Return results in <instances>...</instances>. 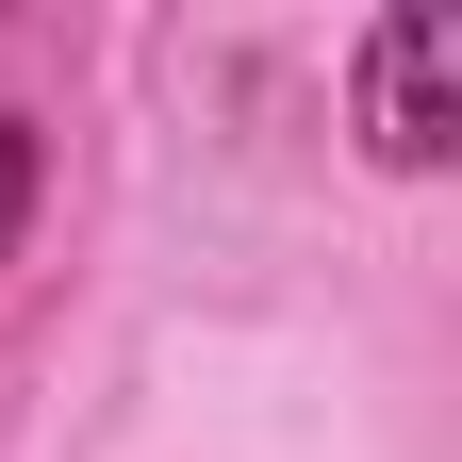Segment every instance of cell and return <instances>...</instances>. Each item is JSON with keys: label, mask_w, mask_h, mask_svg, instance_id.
I'll return each instance as SVG.
<instances>
[{"label": "cell", "mask_w": 462, "mask_h": 462, "mask_svg": "<svg viewBox=\"0 0 462 462\" xmlns=\"http://www.w3.org/2000/svg\"><path fill=\"white\" fill-rule=\"evenodd\" d=\"M17 215H33V133L0 116V248H17Z\"/></svg>", "instance_id": "obj_2"}, {"label": "cell", "mask_w": 462, "mask_h": 462, "mask_svg": "<svg viewBox=\"0 0 462 462\" xmlns=\"http://www.w3.org/2000/svg\"><path fill=\"white\" fill-rule=\"evenodd\" d=\"M364 83H380V149L396 165H446V17H380Z\"/></svg>", "instance_id": "obj_1"}]
</instances>
